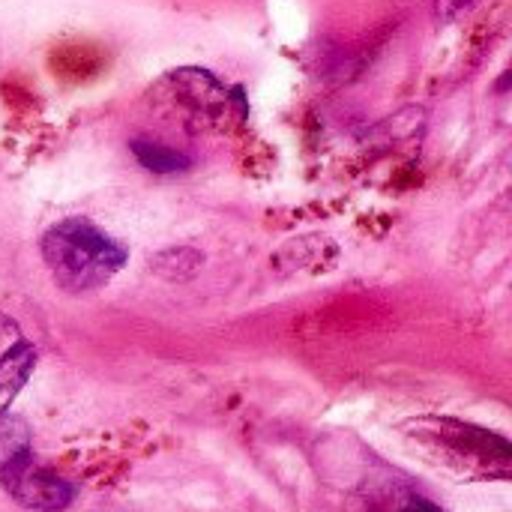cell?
Segmentation results:
<instances>
[{"label": "cell", "mask_w": 512, "mask_h": 512, "mask_svg": "<svg viewBox=\"0 0 512 512\" xmlns=\"http://www.w3.org/2000/svg\"><path fill=\"white\" fill-rule=\"evenodd\" d=\"M39 252L54 285L72 297L111 285L129 258L120 240L81 216L54 222L42 234Z\"/></svg>", "instance_id": "cell-1"}, {"label": "cell", "mask_w": 512, "mask_h": 512, "mask_svg": "<svg viewBox=\"0 0 512 512\" xmlns=\"http://www.w3.org/2000/svg\"><path fill=\"white\" fill-rule=\"evenodd\" d=\"M408 438L459 477L501 483L512 477V447L498 432L453 417H420L408 423Z\"/></svg>", "instance_id": "cell-2"}, {"label": "cell", "mask_w": 512, "mask_h": 512, "mask_svg": "<svg viewBox=\"0 0 512 512\" xmlns=\"http://www.w3.org/2000/svg\"><path fill=\"white\" fill-rule=\"evenodd\" d=\"M168 93L177 111L192 126H213L225 129L228 123H243L249 117V102L240 87H225L213 72L207 69H177L168 75Z\"/></svg>", "instance_id": "cell-3"}, {"label": "cell", "mask_w": 512, "mask_h": 512, "mask_svg": "<svg viewBox=\"0 0 512 512\" xmlns=\"http://www.w3.org/2000/svg\"><path fill=\"white\" fill-rule=\"evenodd\" d=\"M0 486H3L24 510L33 512H63L72 501H75V495H78V489H75L69 480L57 477V474L48 471V468L33 465V459L24 462V465H18L15 471L3 474V477H0Z\"/></svg>", "instance_id": "cell-4"}, {"label": "cell", "mask_w": 512, "mask_h": 512, "mask_svg": "<svg viewBox=\"0 0 512 512\" xmlns=\"http://www.w3.org/2000/svg\"><path fill=\"white\" fill-rule=\"evenodd\" d=\"M129 150H132V156L138 159V165H141L144 171L162 174V177L186 174V171L195 165L189 153H183V150H177V147H171V144H162V141H156V138H144V135L132 138V141H129Z\"/></svg>", "instance_id": "cell-5"}, {"label": "cell", "mask_w": 512, "mask_h": 512, "mask_svg": "<svg viewBox=\"0 0 512 512\" xmlns=\"http://www.w3.org/2000/svg\"><path fill=\"white\" fill-rule=\"evenodd\" d=\"M33 366H36V348L27 339L15 342L0 357V414L9 411V405L15 402V396L33 375Z\"/></svg>", "instance_id": "cell-6"}, {"label": "cell", "mask_w": 512, "mask_h": 512, "mask_svg": "<svg viewBox=\"0 0 512 512\" xmlns=\"http://www.w3.org/2000/svg\"><path fill=\"white\" fill-rule=\"evenodd\" d=\"M33 450H30V426L24 417L3 411L0 414V477L15 471L18 465L30 462Z\"/></svg>", "instance_id": "cell-7"}, {"label": "cell", "mask_w": 512, "mask_h": 512, "mask_svg": "<svg viewBox=\"0 0 512 512\" xmlns=\"http://www.w3.org/2000/svg\"><path fill=\"white\" fill-rule=\"evenodd\" d=\"M366 507H369V512H444L441 507H435L429 498H423L414 489L399 486V483H387V486L375 489L369 495Z\"/></svg>", "instance_id": "cell-8"}, {"label": "cell", "mask_w": 512, "mask_h": 512, "mask_svg": "<svg viewBox=\"0 0 512 512\" xmlns=\"http://www.w3.org/2000/svg\"><path fill=\"white\" fill-rule=\"evenodd\" d=\"M201 264H204V255L192 246H168L150 258V267L156 270V276L171 279V282L192 279L201 270Z\"/></svg>", "instance_id": "cell-9"}, {"label": "cell", "mask_w": 512, "mask_h": 512, "mask_svg": "<svg viewBox=\"0 0 512 512\" xmlns=\"http://www.w3.org/2000/svg\"><path fill=\"white\" fill-rule=\"evenodd\" d=\"M480 0H435V15L441 21H453L465 12H471Z\"/></svg>", "instance_id": "cell-10"}]
</instances>
